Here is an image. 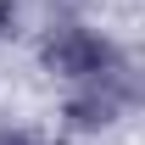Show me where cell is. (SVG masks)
<instances>
[{"mask_svg":"<svg viewBox=\"0 0 145 145\" xmlns=\"http://www.w3.org/2000/svg\"><path fill=\"white\" fill-rule=\"evenodd\" d=\"M0 145H39V134H28V128H0Z\"/></svg>","mask_w":145,"mask_h":145,"instance_id":"3","label":"cell"},{"mask_svg":"<svg viewBox=\"0 0 145 145\" xmlns=\"http://www.w3.org/2000/svg\"><path fill=\"white\" fill-rule=\"evenodd\" d=\"M45 67H50L56 78H78V84H89V78H101V72L123 67V56H117V45H112L106 34L67 22V28H56V34L45 39Z\"/></svg>","mask_w":145,"mask_h":145,"instance_id":"1","label":"cell"},{"mask_svg":"<svg viewBox=\"0 0 145 145\" xmlns=\"http://www.w3.org/2000/svg\"><path fill=\"white\" fill-rule=\"evenodd\" d=\"M128 106H134V84H128L123 67H112V72H101V78H89L84 95H72L67 123L78 128V134H101V128H112Z\"/></svg>","mask_w":145,"mask_h":145,"instance_id":"2","label":"cell"}]
</instances>
